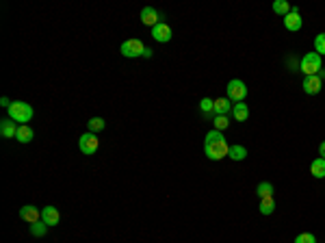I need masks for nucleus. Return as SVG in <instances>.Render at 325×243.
<instances>
[{"label":"nucleus","instance_id":"4be33fe9","mask_svg":"<svg viewBox=\"0 0 325 243\" xmlns=\"http://www.w3.org/2000/svg\"><path fill=\"white\" fill-rule=\"evenodd\" d=\"M48 228H50V226H46L42 219L35 221V224H30V228H28V230H30V237H44V234L48 232Z\"/></svg>","mask_w":325,"mask_h":243},{"label":"nucleus","instance_id":"5701e85b","mask_svg":"<svg viewBox=\"0 0 325 243\" xmlns=\"http://www.w3.org/2000/svg\"><path fill=\"white\" fill-rule=\"evenodd\" d=\"M256 195L260 200H262V198H271V195H273V185H271V182H260V185L256 187Z\"/></svg>","mask_w":325,"mask_h":243},{"label":"nucleus","instance_id":"20e7f679","mask_svg":"<svg viewBox=\"0 0 325 243\" xmlns=\"http://www.w3.org/2000/svg\"><path fill=\"white\" fill-rule=\"evenodd\" d=\"M245 96H247V85L243 81H238V78H234V81L228 83V87H226V98L230 102H243L245 100Z\"/></svg>","mask_w":325,"mask_h":243},{"label":"nucleus","instance_id":"2f4dec72","mask_svg":"<svg viewBox=\"0 0 325 243\" xmlns=\"http://www.w3.org/2000/svg\"><path fill=\"white\" fill-rule=\"evenodd\" d=\"M318 78H321V81H323V78H325V70H318V74H316Z\"/></svg>","mask_w":325,"mask_h":243},{"label":"nucleus","instance_id":"412c9836","mask_svg":"<svg viewBox=\"0 0 325 243\" xmlns=\"http://www.w3.org/2000/svg\"><path fill=\"white\" fill-rule=\"evenodd\" d=\"M273 13H278V16H288L290 13V3H286V0H276L273 3Z\"/></svg>","mask_w":325,"mask_h":243},{"label":"nucleus","instance_id":"f03ea898","mask_svg":"<svg viewBox=\"0 0 325 243\" xmlns=\"http://www.w3.org/2000/svg\"><path fill=\"white\" fill-rule=\"evenodd\" d=\"M228 152H230V146H228L226 139H219V141H204V154H206L210 161H221L224 156H228Z\"/></svg>","mask_w":325,"mask_h":243},{"label":"nucleus","instance_id":"bb28decb","mask_svg":"<svg viewBox=\"0 0 325 243\" xmlns=\"http://www.w3.org/2000/svg\"><path fill=\"white\" fill-rule=\"evenodd\" d=\"M295 243H316V237L312 232H302L295 237Z\"/></svg>","mask_w":325,"mask_h":243},{"label":"nucleus","instance_id":"f8f14e48","mask_svg":"<svg viewBox=\"0 0 325 243\" xmlns=\"http://www.w3.org/2000/svg\"><path fill=\"white\" fill-rule=\"evenodd\" d=\"M20 217H22L24 221H28V224H35V221L42 219V211H39L37 206H32V204H26L20 208Z\"/></svg>","mask_w":325,"mask_h":243},{"label":"nucleus","instance_id":"f3484780","mask_svg":"<svg viewBox=\"0 0 325 243\" xmlns=\"http://www.w3.org/2000/svg\"><path fill=\"white\" fill-rule=\"evenodd\" d=\"M310 174L314 176V178H325V159H314L310 163Z\"/></svg>","mask_w":325,"mask_h":243},{"label":"nucleus","instance_id":"b1692460","mask_svg":"<svg viewBox=\"0 0 325 243\" xmlns=\"http://www.w3.org/2000/svg\"><path fill=\"white\" fill-rule=\"evenodd\" d=\"M212 126H214V130H219V133H224V130H226L228 126H230V122H228V115H214Z\"/></svg>","mask_w":325,"mask_h":243},{"label":"nucleus","instance_id":"9d476101","mask_svg":"<svg viewBox=\"0 0 325 243\" xmlns=\"http://www.w3.org/2000/svg\"><path fill=\"white\" fill-rule=\"evenodd\" d=\"M58 219H61V215H58V208L56 206H44L42 208V221L46 226H56Z\"/></svg>","mask_w":325,"mask_h":243},{"label":"nucleus","instance_id":"0eeeda50","mask_svg":"<svg viewBox=\"0 0 325 243\" xmlns=\"http://www.w3.org/2000/svg\"><path fill=\"white\" fill-rule=\"evenodd\" d=\"M302 16H299V7H290V13L288 16H284V29L286 31H290V33H295L302 29Z\"/></svg>","mask_w":325,"mask_h":243},{"label":"nucleus","instance_id":"aec40b11","mask_svg":"<svg viewBox=\"0 0 325 243\" xmlns=\"http://www.w3.org/2000/svg\"><path fill=\"white\" fill-rule=\"evenodd\" d=\"M260 213L262 215H273V211H276V200H273V195L271 198H262L260 200Z\"/></svg>","mask_w":325,"mask_h":243},{"label":"nucleus","instance_id":"cd10ccee","mask_svg":"<svg viewBox=\"0 0 325 243\" xmlns=\"http://www.w3.org/2000/svg\"><path fill=\"white\" fill-rule=\"evenodd\" d=\"M219 139H226L224 137V133H219V130H210V133H206V137H204V141H219Z\"/></svg>","mask_w":325,"mask_h":243},{"label":"nucleus","instance_id":"a211bd4d","mask_svg":"<svg viewBox=\"0 0 325 243\" xmlns=\"http://www.w3.org/2000/svg\"><path fill=\"white\" fill-rule=\"evenodd\" d=\"M228 156H230L232 161H245L247 159V148L245 146H230V152H228Z\"/></svg>","mask_w":325,"mask_h":243},{"label":"nucleus","instance_id":"f257e3e1","mask_svg":"<svg viewBox=\"0 0 325 243\" xmlns=\"http://www.w3.org/2000/svg\"><path fill=\"white\" fill-rule=\"evenodd\" d=\"M32 115H35V111H32V107L28 102L24 100H13L11 107H9V117L13 122H20V124H26L32 120Z\"/></svg>","mask_w":325,"mask_h":243},{"label":"nucleus","instance_id":"39448f33","mask_svg":"<svg viewBox=\"0 0 325 243\" xmlns=\"http://www.w3.org/2000/svg\"><path fill=\"white\" fill-rule=\"evenodd\" d=\"M143 50H146V44H143L141 39H126V42L120 46L122 57H126V59L143 57Z\"/></svg>","mask_w":325,"mask_h":243},{"label":"nucleus","instance_id":"1a4fd4ad","mask_svg":"<svg viewBox=\"0 0 325 243\" xmlns=\"http://www.w3.org/2000/svg\"><path fill=\"white\" fill-rule=\"evenodd\" d=\"M141 22L146 24V26H150V29H154L156 24H160V13L154 9V7H146V9L141 11Z\"/></svg>","mask_w":325,"mask_h":243},{"label":"nucleus","instance_id":"7ed1b4c3","mask_svg":"<svg viewBox=\"0 0 325 243\" xmlns=\"http://www.w3.org/2000/svg\"><path fill=\"white\" fill-rule=\"evenodd\" d=\"M318 70H323V63H321V57L316 52H308L306 57H302L299 61V72H304L306 76H316Z\"/></svg>","mask_w":325,"mask_h":243},{"label":"nucleus","instance_id":"a878e982","mask_svg":"<svg viewBox=\"0 0 325 243\" xmlns=\"http://www.w3.org/2000/svg\"><path fill=\"white\" fill-rule=\"evenodd\" d=\"M200 111H202L204 115L214 113V100H210V98H202V102H200Z\"/></svg>","mask_w":325,"mask_h":243},{"label":"nucleus","instance_id":"423d86ee","mask_svg":"<svg viewBox=\"0 0 325 243\" xmlns=\"http://www.w3.org/2000/svg\"><path fill=\"white\" fill-rule=\"evenodd\" d=\"M78 148H80L82 154L91 156V154L98 152V148H100V139H98L96 133H84V135H80V139H78Z\"/></svg>","mask_w":325,"mask_h":243},{"label":"nucleus","instance_id":"2eb2a0df","mask_svg":"<svg viewBox=\"0 0 325 243\" xmlns=\"http://www.w3.org/2000/svg\"><path fill=\"white\" fill-rule=\"evenodd\" d=\"M32 137H35V133H32V128L28 126V124H20L16 139H18L20 143H30V141H32Z\"/></svg>","mask_w":325,"mask_h":243},{"label":"nucleus","instance_id":"dca6fc26","mask_svg":"<svg viewBox=\"0 0 325 243\" xmlns=\"http://www.w3.org/2000/svg\"><path fill=\"white\" fill-rule=\"evenodd\" d=\"M232 107H234V104L228 100V98H219V100H214V115H228V113H232Z\"/></svg>","mask_w":325,"mask_h":243},{"label":"nucleus","instance_id":"c85d7f7f","mask_svg":"<svg viewBox=\"0 0 325 243\" xmlns=\"http://www.w3.org/2000/svg\"><path fill=\"white\" fill-rule=\"evenodd\" d=\"M152 48H148V46H146V50H143V59H152Z\"/></svg>","mask_w":325,"mask_h":243},{"label":"nucleus","instance_id":"4468645a","mask_svg":"<svg viewBox=\"0 0 325 243\" xmlns=\"http://www.w3.org/2000/svg\"><path fill=\"white\" fill-rule=\"evenodd\" d=\"M232 117H234L236 122H245L247 117H250V107H247L245 102H236V104L232 107Z\"/></svg>","mask_w":325,"mask_h":243},{"label":"nucleus","instance_id":"6ab92c4d","mask_svg":"<svg viewBox=\"0 0 325 243\" xmlns=\"http://www.w3.org/2000/svg\"><path fill=\"white\" fill-rule=\"evenodd\" d=\"M104 126H106V122L102 120V117H91V120L87 122V133H102Z\"/></svg>","mask_w":325,"mask_h":243},{"label":"nucleus","instance_id":"c756f323","mask_svg":"<svg viewBox=\"0 0 325 243\" xmlns=\"http://www.w3.org/2000/svg\"><path fill=\"white\" fill-rule=\"evenodd\" d=\"M0 104H2V107H6V109H9V107H11V100H9V98H0Z\"/></svg>","mask_w":325,"mask_h":243},{"label":"nucleus","instance_id":"393cba45","mask_svg":"<svg viewBox=\"0 0 325 243\" xmlns=\"http://www.w3.org/2000/svg\"><path fill=\"white\" fill-rule=\"evenodd\" d=\"M314 52L318 57H325V33H318L314 37Z\"/></svg>","mask_w":325,"mask_h":243},{"label":"nucleus","instance_id":"7c9ffc66","mask_svg":"<svg viewBox=\"0 0 325 243\" xmlns=\"http://www.w3.org/2000/svg\"><path fill=\"white\" fill-rule=\"evenodd\" d=\"M318 154H321V159H325V141L318 146Z\"/></svg>","mask_w":325,"mask_h":243},{"label":"nucleus","instance_id":"ddd939ff","mask_svg":"<svg viewBox=\"0 0 325 243\" xmlns=\"http://www.w3.org/2000/svg\"><path fill=\"white\" fill-rule=\"evenodd\" d=\"M18 124L11 120V117H4L2 122H0V135L4 137V139H13V137L18 135Z\"/></svg>","mask_w":325,"mask_h":243},{"label":"nucleus","instance_id":"9b49d317","mask_svg":"<svg viewBox=\"0 0 325 243\" xmlns=\"http://www.w3.org/2000/svg\"><path fill=\"white\" fill-rule=\"evenodd\" d=\"M321 85H323V81L318 76H306L304 83H302V87H304V91L308 96H316L318 91H321Z\"/></svg>","mask_w":325,"mask_h":243},{"label":"nucleus","instance_id":"6e6552de","mask_svg":"<svg viewBox=\"0 0 325 243\" xmlns=\"http://www.w3.org/2000/svg\"><path fill=\"white\" fill-rule=\"evenodd\" d=\"M172 29H169V24L165 22H160V24H156L154 29H152V39L154 42H158V44H167L169 39H172Z\"/></svg>","mask_w":325,"mask_h":243}]
</instances>
